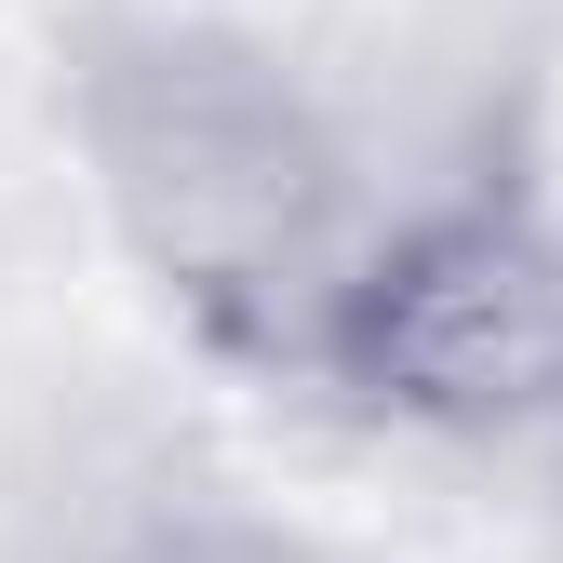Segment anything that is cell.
Segmentation results:
<instances>
[{
	"label": "cell",
	"mask_w": 563,
	"mask_h": 563,
	"mask_svg": "<svg viewBox=\"0 0 563 563\" xmlns=\"http://www.w3.org/2000/svg\"><path fill=\"white\" fill-rule=\"evenodd\" d=\"M81 162L108 229L162 296L229 349L322 363L335 296L363 282L376 229L349 188V134L282 54L201 14H121L81 54Z\"/></svg>",
	"instance_id": "1"
},
{
	"label": "cell",
	"mask_w": 563,
	"mask_h": 563,
	"mask_svg": "<svg viewBox=\"0 0 563 563\" xmlns=\"http://www.w3.org/2000/svg\"><path fill=\"white\" fill-rule=\"evenodd\" d=\"M322 376L443 443L563 430V229L537 201H430L376 229L363 282L322 322Z\"/></svg>",
	"instance_id": "2"
},
{
	"label": "cell",
	"mask_w": 563,
	"mask_h": 563,
	"mask_svg": "<svg viewBox=\"0 0 563 563\" xmlns=\"http://www.w3.org/2000/svg\"><path fill=\"white\" fill-rule=\"evenodd\" d=\"M121 563H322L309 537H268V523H242V510H175V523H148Z\"/></svg>",
	"instance_id": "3"
}]
</instances>
